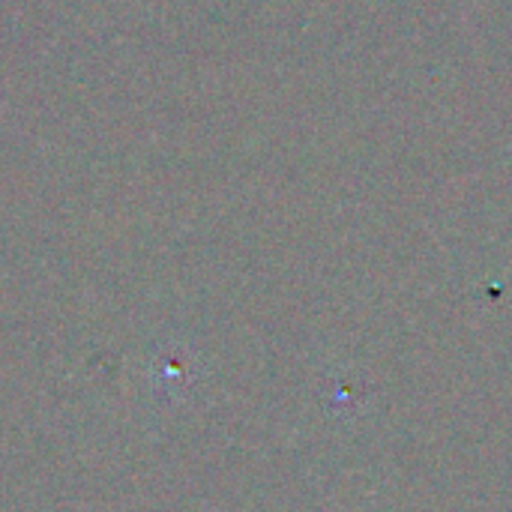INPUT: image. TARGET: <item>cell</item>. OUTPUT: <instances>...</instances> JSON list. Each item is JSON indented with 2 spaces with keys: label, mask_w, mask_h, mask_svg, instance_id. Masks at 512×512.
Returning a JSON list of instances; mask_svg holds the SVG:
<instances>
[{
  "label": "cell",
  "mask_w": 512,
  "mask_h": 512,
  "mask_svg": "<svg viewBox=\"0 0 512 512\" xmlns=\"http://www.w3.org/2000/svg\"><path fill=\"white\" fill-rule=\"evenodd\" d=\"M147 381H150L153 399L162 408H177V405L189 402L195 393V381H198L195 357L180 345H165L153 354Z\"/></svg>",
  "instance_id": "6da1fadb"
}]
</instances>
